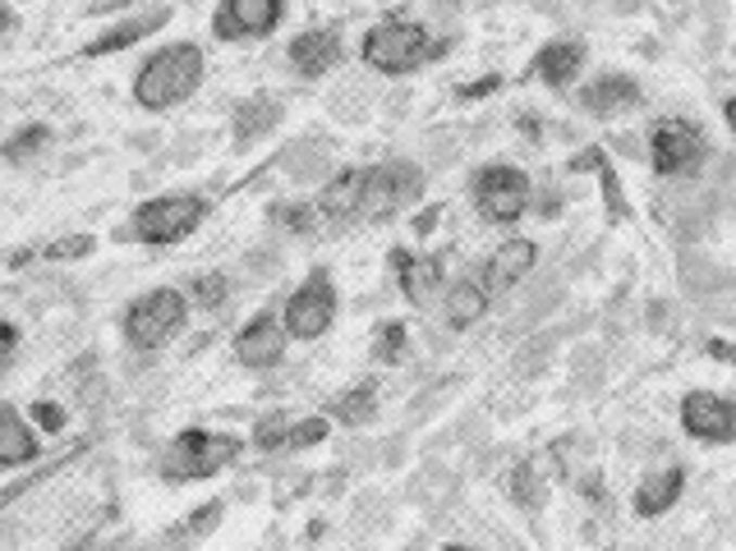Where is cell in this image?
Returning <instances> with one entry per match:
<instances>
[{
    "instance_id": "1",
    "label": "cell",
    "mask_w": 736,
    "mask_h": 551,
    "mask_svg": "<svg viewBox=\"0 0 736 551\" xmlns=\"http://www.w3.org/2000/svg\"><path fill=\"white\" fill-rule=\"evenodd\" d=\"M199 84H203V51L180 42L148 55V65L139 69V84H134V97L148 111H170L176 102L199 92Z\"/></svg>"
},
{
    "instance_id": "2",
    "label": "cell",
    "mask_w": 736,
    "mask_h": 551,
    "mask_svg": "<svg viewBox=\"0 0 736 551\" xmlns=\"http://www.w3.org/2000/svg\"><path fill=\"white\" fill-rule=\"evenodd\" d=\"M433 55H442V42H433L429 28L405 24V18H386L364 37V61L378 74H410Z\"/></svg>"
},
{
    "instance_id": "3",
    "label": "cell",
    "mask_w": 736,
    "mask_h": 551,
    "mask_svg": "<svg viewBox=\"0 0 736 551\" xmlns=\"http://www.w3.org/2000/svg\"><path fill=\"white\" fill-rule=\"evenodd\" d=\"M240 456V441L230 432H180L176 446L166 450L162 460V474L170 483H193V478H212L221 464H230Z\"/></svg>"
},
{
    "instance_id": "4",
    "label": "cell",
    "mask_w": 736,
    "mask_h": 551,
    "mask_svg": "<svg viewBox=\"0 0 736 551\" xmlns=\"http://www.w3.org/2000/svg\"><path fill=\"white\" fill-rule=\"evenodd\" d=\"M185 294L176 290H152L143 294L139 304H129L125 312V336L129 345H139V349H162L166 341H176V331L185 326Z\"/></svg>"
},
{
    "instance_id": "5",
    "label": "cell",
    "mask_w": 736,
    "mask_h": 551,
    "mask_svg": "<svg viewBox=\"0 0 736 551\" xmlns=\"http://www.w3.org/2000/svg\"><path fill=\"white\" fill-rule=\"evenodd\" d=\"M423 193V175L415 162H382L368 170L364 180V198H359V216L378 221V216H392L401 207H410Z\"/></svg>"
},
{
    "instance_id": "6",
    "label": "cell",
    "mask_w": 736,
    "mask_h": 551,
    "mask_svg": "<svg viewBox=\"0 0 736 551\" xmlns=\"http://www.w3.org/2000/svg\"><path fill=\"white\" fill-rule=\"evenodd\" d=\"M207 216V203L193 198V193H176V198H152L134 212V230H139L143 244H176Z\"/></svg>"
},
{
    "instance_id": "7",
    "label": "cell",
    "mask_w": 736,
    "mask_h": 551,
    "mask_svg": "<svg viewBox=\"0 0 736 551\" xmlns=\"http://www.w3.org/2000/svg\"><path fill=\"white\" fill-rule=\"evenodd\" d=\"M337 318V290H332V276L327 271H314L308 281L290 294L285 304V331L295 341H318L327 326Z\"/></svg>"
},
{
    "instance_id": "8",
    "label": "cell",
    "mask_w": 736,
    "mask_h": 551,
    "mask_svg": "<svg viewBox=\"0 0 736 551\" xmlns=\"http://www.w3.org/2000/svg\"><path fill=\"white\" fill-rule=\"evenodd\" d=\"M474 203L493 226H511L530 207V180L516 166H488L474 180Z\"/></svg>"
},
{
    "instance_id": "9",
    "label": "cell",
    "mask_w": 736,
    "mask_h": 551,
    "mask_svg": "<svg viewBox=\"0 0 736 551\" xmlns=\"http://www.w3.org/2000/svg\"><path fill=\"white\" fill-rule=\"evenodd\" d=\"M705 152V138L690 120H663L653 129V170L658 175H676L700 162Z\"/></svg>"
},
{
    "instance_id": "10",
    "label": "cell",
    "mask_w": 736,
    "mask_h": 551,
    "mask_svg": "<svg viewBox=\"0 0 736 551\" xmlns=\"http://www.w3.org/2000/svg\"><path fill=\"white\" fill-rule=\"evenodd\" d=\"M682 427L700 441H732L736 437V405H727L723 396H709V390H695L682 405Z\"/></svg>"
},
{
    "instance_id": "11",
    "label": "cell",
    "mask_w": 736,
    "mask_h": 551,
    "mask_svg": "<svg viewBox=\"0 0 736 551\" xmlns=\"http://www.w3.org/2000/svg\"><path fill=\"white\" fill-rule=\"evenodd\" d=\"M285 341H290L285 322H277L272 312H258V318H249L244 331L236 336V359L249 363V368H272V363H281Z\"/></svg>"
},
{
    "instance_id": "12",
    "label": "cell",
    "mask_w": 736,
    "mask_h": 551,
    "mask_svg": "<svg viewBox=\"0 0 736 551\" xmlns=\"http://www.w3.org/2000/svg\"><path fill=\"white\" fill-rule=\"evenodd\" d=\"M281 24V5L277 0H230L217 10V37L240 42V37H267Z\"/></svg>"
},
{
    "instance_id": "13",
    "label": "cell",
    "mask_w": 736,
    "mask_h": 551,
    "mask_svg": "<svg viewBox=\"0 0 736 551\" xmlns=\"http://www.w3.org/2000/svg\"><path fill=\"white\" fill-rule=\"evenodd\" d=\"M337 61H341V37L332 28H314V33H304L290 42V65H295L304 78H322Z\"/></svg>"
},
{
    "instance_id": "14",
    "label": "cell",
    "mask_w": 736,
    "mask_h": 551,
    "mask_svg": "<svg viewBox=\"0 0 736 551\" xmlns=\"http://www.w3.org/2000/svg\"><path fill=\"white\" fill-rule=\"evenodd\" d=\"M534 258H538V248H534L530 240L502 244L493 258H488V267H483V285H488V294H507V290L520 281V276L534 267Z\"/></svg>"
},
{
    "instance_id": "15",
    "label": "cell",
    "mask_w": 736,
    "mask_h": 551,
    "mask_svg": "<svg viewBox=\"0 0 736 551\" xmlns=\"http://www.w3.org/2000/svg\"><path fill=\"white\" fill-rule=\"evenodd\" d=\"M392 267L401 271V290H405V299H410L415 308L429 304V294H437V285H442V262L437 258H419V253L396 248Z\"/></svg>"
},
{
    "instance_id": "16",
    "label": "cell",
    "mask_w": 736,
    "mask_h": 551,
    "mask_svg": "<svg viewBox=\"0 0 736 551\" xmlns=\"http://www.w3.org/2000/svg\"><path fill=\"white\" fill-rule=\"evenodd\" d=\"M364 180H368V170H341L337 180L314 198V207H318L322 221H345V216H359Z\"/></svg>"
},
{
    "instance_id": "17",
    "label": "cell",
    "mask_w": 736,
    "mask_h": 551,
    "mask_svg": "<svg viewBox=\"0 0 736 551\" xmlns=\"http://www.w3.org/2000/svg\"><path fill=\"white\" fill-rule=\"evenodd\" d=\"M488 285H483V276L479 271H470V276H460V281L452 285V294H447V322L460 331V326H474L479 318H483V308H488Z\"/></svg>"
},
{
    "instance_id": "18",
    "label": "cell",
    "mask_w": 736,
    "mask_h": 551,
    "mask_svg": "<svg viewBox=\"0 0 736 551\" xmlns=\"http://www.w3.org/2000/svg\"><path fill=\"white\" fill-rule=\"evenodd\" d=\"M682 487H686V474H682V469H663V474H649V478L640 483V491H635V515H640V520L663 515V510L676 505Z\"/></svg>"
},
{
    "instance_id": "19",
    "label": "cell",
    "mask_w": 736,
    "mask_h": 551,
    "mask_svg": "<svg viewBox=\"0 0 736 551\" xmlns=\"http://www.w3.org/2000/svg\"><path fill=\"white\" fill-rule=\"evenodd\" d=\"M580 65H585V42H553V47L538 51L534 74L544 78V84H553V88H567L571 78L580 74Z\"/></svg>"
},
{
    "instance_id": "20",
    "label": "cell",
    "mask_w": 736,
    "mask_h": 551,
    "mask_svg": "<svg viewBox=\"0 0 736 551\" xmlns=\"http://www.w3.org/2000/svg\"><path fill=\"white\" fill-rule=\"evenodd\" d=\"M635 102H640V88H635L626 74H608V78H598L594 88H585V106L594 115H617Z\"/></svg>"
},
{
    "instance_id": "21",
    "label": "cell",
    "mask_w": 736,
    "mask_h": 551,
    "mask_svg": "<svg viewBox=\"0 0 736 551\" xmlns=\"http://www.w3.org/2000/svg\"><path fill=\"white\" fill-rule=\"evenodd\" d=\"M166 10H152V14H139V18H129V24H120V28H111V33H102L97 42H88V55H106V51H125V47H134L139 37H148V33H157L162 24H166Z\"/></svg>"
},
{
    "instance_id": "22",
    "label": "cell",
    "mask_w": 736,
    "mask_h": 551,
    "mask_svg": "<svg viewBox=\"0 0 736 551\" xmlns=\"http://www.w3.org/2000/svg\"><path fill=\"white\" fill-rule=\"evenodd\" d=\"M33 456H37V437L24 423H18L14 409H5V413H0V464L18 469V464H28Z\"/></svg>"
},
{
    "instance_id": "23",
    "label": "cell",
    "mask_w": 736,
    "mask_h": 551,
    "mask_svg": "<svg viewBox=\"0 0 736 551\" xmlns=\"http://www.w3.org/2000/svg\"><path fill=\"white\" fill-rule=\"evenodd\" d=\"M277 120H281V111H277L272 97H254V102H244L240 115H236V138H240V143H249V138L263 133V129H272Z\"/></svg>"
},
{
    "instance_id": "24",
    "label": "cell",
    "mask_w": 736,
    "mask_h": 551,
    "mask_svg": "<svg viewBox=\"0 0 736 551\" xmlns=\"http://www.w3.org/2000/svg\"><path fill=\"white\" fill-rule=\"evenodd\" d=\"M373 400H378V390H373V386H355V390H345V396L332 405V413H337L341 423L359 427V423L373 419Z\"/></svg>"
},
{
    "instance_id": "25",
    "label": "cell",
    "mask_w": 736,
    "mask_h": 551,
    "mask_svg": "<svg viewBox=\"0 0 736 551\" xmlns=\"http://www.w3.org/2000/svg\"><path fill=\"white\" fill-rule=\"evenodd\" d=\"M290 427H295V423H290L285 413H267V419L254 427L258 450H277V446H285V441H290Z\"/></svg>"
},
{
    "instance_id": "26",
    "label": "cell",
    "mask_w": 736,
    "mask_h": 551,
    "mask_svg": "<svg viewBox=\"0 0 736 551\" xmlns=\"http://www.w3.org/2000/svg\"><path fill=\"white\" fill-rule=\"evenodd\" d=\"M511 497L525 505V510H538L544 505V491H538V478H534V464H520L511 474Z\"/></svg>"
},
{
    "instance_id": "27",
    "label": "cell",
    "mask_w": 736,
    "mask_h": 551,
    "mask_svg": "<svg viewBox=\"0 0 736 551\" xmlns=\"http://www.w3.org/2000/svg\"><path fill=\"white\" fill-rule=\"evenodd\" d=\"M47 125H28V129H18L14 138H10V143H5V156H10V162H24V156H33L37 148H42L47 143Z\"/></svg>"
},
{
    "instance_id": "28",
    "label": "cell",
    "mask_w": 736,
    "mask_h": 551,
    "mask_svg": "<svg viewBox=\"0 0 736 551\" xmlns=\"http://www.w3.org/2000/svg\"><path fill=\"white\" fill-rule=\"evenodd\" d=\"M92 253V234H65V240H55L47 248L51 262H74V258H88Z\"/></svg>"
},
{
    "instance_id": "29",
    "label": "cell",
    "mask_w": 736,
    "mask_h": 551,
    "mask_svg": "<svg viewBox=\"0 0 736 551\" xmlns=\"http://www.w3.org/2000/svg\"><path fill=\"white\" fill-rule=\"evenodd\" d=\"M193 299H199L203 308H217L226 299V276H217V271L199 276V281H193Z\"/></svg>"
},
{
    "instance_id": "30",
    "label": "cell",
    "mask_w": 736,
    "mask_h": 551,
    "mask_svg": "<svg viewBox=\"0 0 736 551\" xmlns=\"http://www.w3.org/2000/svg\"><path fill=\"white\" fill-rule=\"evenodd\" d=\"M401 354H405V326L386 322V326L378 331V359L392 363V359H401Z\"/></svg>"
},
{
    "instance_id": "31",
    "label": "cell",
    "mask_w": 736,
    "mask_h": 551,
    "mask_svg": "<svg viewBox=\"0 0 736 551\" xmlns=\"http://www.w3.org/2000/svg\"><path fill=\"white\" fill-rule=\"evenodd\" d=\"M327 437V419H300L295 427H290V441L285 446H314Z\"/></svg>"
},
{
    "instance_id": "32",
    "label": "cell",
    "mask_w": 736,
    "mask_h": 551,
    "mask_svg": "<svg viewBox=\"0 0 736 551\" xmlns=\"http://www.w3.org/2000/svg\"><path fill=\"white\" fill-rule=\"evenodd\" d=\"M589 162H594L598 170H604V193H608V207H612V216H626V203H622V193H617V175L604 166V156H598V152H589Z\"/></svg>"
},
{
    "instance_id": "33",
    "label": "cell",
    "mask_w": 736,
    "mask_h": 551,
    "mask_svg": "<svg viewBox=\"0 0 736 551\" xmlns=\"http://www.w3.org/2000/svg\"><path fill=\"white\" fill-rule=\"evenodd\" d=\"M37 423H42L47 432H61V427H65V413L55 409V405H37Z\"/></svg>"
},
{
    "instance_id": "34",
    "label": "cell",
    "mask_w": 736,
    "mask_h": 551,
    "mask_svg": "<svg viewBox=\"0 0 736 551\" xmlns=\"http://www.w3.org/2000/svg\"><path fill=\"white\" fill-rule=\"evenodd\" d=\"M497 88V78H483V84H465L460 97H483V92H493Z\"/></svg>"
},
{
    "instance_id": "35",
    "label": "cell",
    "mask_w": 736,
    "mask_h": 551,
    "mask_svg": "<svg viewBox=\"0 0 736 551\" xmlns=\"http://www.w3.org/2000/svg\"><path fill=\"white\" fill-rule=\"evenodd\" d=\"M437 216H442V212H437V207H429V212H423L419 221H415V230H419V234H429V230L437 226Z\"/></svg>"
},
{
    "instance_id": "36",
    "label": "cell",
    "mask_w": 736,
    "mask_h": 551,
    "mask_svg": "<svg viewBox=\"0 0 736 551\" xmlns=\"http://www.w3.org/2000/svg\"><path fill=\"white\" fill-rule=\"evenodd\" d=\"M709 354H719V359H732V363H736V345H723V341H713V345H709Z\"/></svg>"
},
{
    "instance_id": "37",
    "label": "cell",
    "mask_w": 736,
    "mask_h": 551,
    "mask_svg": "<svg viewBox=\"0 0 736 551\" xmlns=\"http://www.w3.org/2000/svg\"><path fill=\"white\" fill-rule=\"evenodd\" d=\"M0 331H5V359H10V354H14V341H18V331L5 322V326H0Z\"/></svg>"
},
{
    "instance_id": "38",
    "label": "cell",
    "mask_w": 736,
    "mask_h": 551,
    "mask_svg": "<svg viewBox=\"0 0 736 551\" xmlns=\"http://www.w3.org/2000/svg\"><path fill=\"white\" fill-rule=\"evenodd\" d=\"M727 125L736 129V97H732V102H727Z\"/></svg>"
},
{
    "instance_id": "39",
    "label": "cell",
    "mask_w": 736,
    "mask_h": 551,
    "mask_svg": "<svg viewBox=\"0 0 736 551\" xmlns=\"http://www.w3.org/2000/svg\"><path fill=\"white\" fill-rule=\"evenodd\" d=\"M442 551H474V547H460V542H452V547H442Z\"/></svg>"
}]
</instances>
